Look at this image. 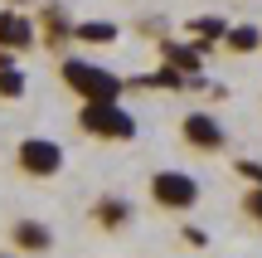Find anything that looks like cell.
I'll return each instance as SVG.
<instances>
[{"label": "cell", "mask_w": 262, "mask_h": 258, "mask_svg": "<svg viewBox=\"0 0 262 258\" xmlns=\"http://www.w3.org/2000/svg\"><path fill=\"white\" fill-rule=\"evenodd\" d=\"M117 34H122V29H117L112 19H88V25H73V39H78V44H117Z\"/></svg>", "instance_id": "obj_11"}, {"label": "cell", "mask_w": 262, "mask_h": 258, "mask_svg": "<svg viewBox=\"0 0 262 258\" xmlns=\"http://www.w3.org/2000/svg\"><path fill=\"white\" fill-rule=\"evenodd\" d=\"M68 39H73V25L63 19V10H58V5H49L44 10V44L49 49H63Z\"/></svg>", "instance_id": "obj_12"}, {"label": "cell", "mask_w": 262, "mask_h": 258, "mask_svg": "<svg viewBox=\"0 0 262 258\" xmlns=\"http://www.w3.org/2000/svg\"><path fill=\"white\" fill-rule=\"evenodd\" d=\"M150 200L160 205V210H194L199 205V181L189 171H156L150 175Z\"/></svg>", "instance_id": "obj_3"}, {"label": "cell", "mask_w": 262, "mask_h": 258, "mask_svg": "<svg viewBox=\"0 0 262 258\" xmlns=\"http://www.w3.org/2000/svg\"><path fill=\"white\" fill-rule=\"evenodd\" d=\"M34 39H39V29H34V19H29L25 10H15V5L0 10V49H15L19 54V49H29Z\"/></svg>", "instance_id": "obj_6"}, {"label": "cell", "mask_w": 262, "mask_h": 258, "mask_svg": "<svg viewBox=\"0 0 262 258\" xmlns=\"http://www.w3.org/2000/svg\"><path fill=\"white\" fill-rule=\"evenodd\" d=\"M0 258H10V253H0Z\"/></svg>", "instance_id": "obj_18"}, {"label": "cell", "mask_w": 262, "mask_h": 258, "mask_svg": "<svg viewBox=\"0 0 262 258\" xmlns=\"http://www.w3.org/2000/svg\"><path fill=\"white\" fill-rule=\"evenodd\" d=\"M224 44L233 49V54H253V49H262V29L257 25H228Z\"/></svg>", "instance_id": "obj_13"}, {"label": "cell", "mask_w": 262, "mask_h": 258, "mask_svg": "<svg viewBox=\"0 0 262 258\" xmlns=\"http://www.w3.org/2000/svg\"><path fill=\"white\" fill-rule=\"evenodd\" d=\"M238 175H243L248 185H262V161H248L243 156V161H238Z\"/></svg>", "instance_id": "obj_16"}, {"label": "cell", "mask_w": 262, "mask_h": 258, "mask_svg": "<svg viewBox=\"0 0 262 258\" xmlns=\"http://www.w3.org/2000/svg\"><path fill=\"white\" fill-rule=\"evenodd\" d=\"M15 166L25 175H34V181H49V175L63 171V146L49 142V136H25L19 151H15Z\"/></svg>", "instance_id": "obj_4"}, {"label": "cell", "mask_w": 262, "mask_h": 258, "mask_svg": "<svg viewBox=\"0 0 262 258\" xmlns=\"http://www.w3.org/2000/svg\"><path fill=\"white\" fill-rule=\"evenodd\" d=\"M243 214H248L253 224H262V185H253V190L243 195Z\"/></svg>", "instance_id": "obj_15"}, {"label": "cell", "mask_w": 262, "mask_h": 258, "mask_svg": "<svg viewBox=\"0 0 262 258\" xmlns=\"http://www.w3.org/2000/svg\"><path fill=\"white\" fill-rule=\"evenodd\" d=\"M185 244H194V249H204V244H209V234H204V229H194V224H189V229H185Z\"/></svg>", "instance_id": "obj_17"}, {"label": "cell", "mask_w": 262, "mask_h": 258, "mask_svg": "<svg viewBox=\"0 0 262 258\" xmlns=\"http://www.w3.org/2000/svg\"><path fill=\"white\" fill-rule=\"evenodd\" d=\"M10 239H15L19 253H49V249H54V229H49L44 220H15Z\"/></svg>", "instance_id": "obj_7"}, {"label": "cell", "mask_w": 262, "mask_h": 258, "mask_svg": "<svg viewBox=\"0 0 262 258\" xmlns=\"http://www.w3.org/2000/svg\"><path fill=\"white\" fill-rule=\"evenodd\" d=\"M160 58H165L175 73H185V78H199V73H204V49H199V44H175V39H165Z\"/></svg>", "instance_id": "obj_8"}, {"label": "cell", "mask_w": 262, "mask_h": 258, "mask_svg": "<svg viewBox=\"0 0 262 258\" xmlns=\"http://www.w3.org/2000/svg\"><path fill=\"white\" fill-rule=\"evenodd\" d=\"M0 97H25V73H19L15 64L0 68Z\"/></svg>", "instance_id": "obj_14"}, {"label": "cell", "mask_w": 262, "mask_h": 258, "mask_svg": "<svg viewBox=\"0 0 262 258\" xmlns=\"http://www.w3.org/2000/svg\"><path fill=\"white\" fill-rule=\"evenodd\" d=\"M78 127L93 132L97 142H131L136 136V117L122 107V97H112V103H83L78 107Z\"/></svg>", "instance_id": "obj_2"}, {"label": "cell", "mask_w": 262, "mask_h": 258, "mask_svg": "<svg viewBox=\"0 0 262 258\" xmlns=\"http://www.w3.org/2000/svg\"><path fill=\"white\" fill-rule=\"evenodd\" d=\"M224 34H228V19L224 15H194V19H189V39H194L199 49L224 44Z\"/></svg>", "instance_id": "obj_10"}, {"label": "cell", "mask_w": 262, "mask_h": 258, "mask_svg": "<svg viewBox=\"0 0 262 258\" xmlns=\"http://www.w3.org/2000/svg\"><path fill=\"white\" fill-rule=\"evenodd\" d=\"M93 220L102 224V229H122V224L136 220V210H131L126 195H102V200H93Z\"/></svg>", "instance_id": "obj_9"}, {"label": "cell", "mask_w": 262, "mask_h": 258, "mask_svg": "<svg viewBox=\"0 0 262 258\" xmlns=\"http://www.w3.org/2000/svg\"><path fill=\"white\" fill-rule=\"evenodd\" d=\"M63 83L73 88L83 103H112V97L126 93V83L112 73V68L93 64V58H78V54H63Z\"/></svg>", "instance_id": "obj_1"}, {"label": "cell", "mask_w": 262, "mask_h": 258, "mask_svg": "<svg viewBox=\"0 0 262 258\" xmlns=\"http://www.w3.org/2000/svg\"><path fill=\"white\" fill-rule=\"evenodd\" d=\"M180 136H185V146H194V151H224V127H219V117L209 112H189L185 122H180Z\"/></svg>", "instance_id": "obj_5"}]
</instances>
